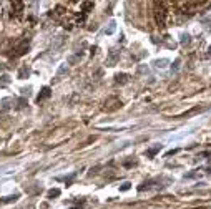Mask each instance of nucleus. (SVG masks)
Masks as SVG:
<instances>
[{
    "label": "nucleus",
    "instance_id": "9d476101",
    "mask_svg": "<svg viewBox=\"0 0 211 209\" xmlns=\"http://www.w3.org/2000/svg\"><path fill=\"white\" fill-rule=\"evenodd\" d=\"M28 73H30V70L27 67H23L20 71H18V78H23V76H28Z\"/></svg>",
    "mask_w": 211,
    "mask_h": 209
},
{
    "label": "nucleus",
    "instance_id": "6e6552de",
    "mask_svg": "<svg viewBox=\"0 0 211 209\" xmlns=\"http://www.w3.org/2000/svg\"><path fill=\"white\" fill-rule=\"evenodd\" d=\"M57 196H60V189H50V191H48V197H50V199H53V197H57Z\"/></svg>",
    "mask_w": 211,
    "mask_h": 209
},
{
    "label": "nucleus",
    "instance_id": "ddd939ff",
    "mask_svg": "<svg viewBox=\"0 0 211 209\" xmlns=\"http://www.w3.org/2000/svg\"><path fill=\"white\" fill-rule=\"evenodd\" d=\"M113 30H115V22H111L110 23V27H108V30H106V33L110 35V33H113Z\"/></svg>",
    "mask_w": 211,
    "mask_h": 209
},
{
    "label": "nucleus",
    "instance_id": "39448f33",
    "mask_svg": "<svg viewBox=\"0 0 211 209\" xmlns=\"http://www.w3.org/2000/svg\"><path fill=\"white\" fill-rule=\"evenodd\" d=\"M115 81H116V83H120V85H125V83H128V78H130V76L128 75H125V73H118V75L115 76Z\"/></svg>",
    "mask_w": 211,
    "mask_h": 209
},
{
    "label": "nucleus",
    "instance_id": "f257e3e1",
    "mask_svg": "<svg viewBox=\"0 0 211 209\" xmlns=\"http://www.w3.org/2000/svg\"><path fill=\"white\" fill-rule=\"evenodd\" d=\"M118 60H120V52L116 50V48L110 50V55H108V58H106V67H115Z\"/></svg>",
    "mask_w": 211,
    "mask_h": 209
},
{
    "label": "nucleus",
    "instance_id": "dca6fc26",
    "mask_svg": "<svg viewBox=\"0 0 211 209\" xmlns=\"http://www.w3.org/2000/svg\"><path fill=\"white\" fill-rule=\"evenodd\" d=\"M178 68H180V60H176V62H175V65H173V70L176 71Z\"/></svg>",
    "mask_w": 211,
    "mask_h": 209
},
{
    "label": "nucleus",
    "instance_id": "0eeeda50",
    "mask_svg": "<svg viewBox=\"0 0 211 209\" xmlns=\"http://www.w3.org/2000/svg\"><path fill=\"white\" fill-rule=\"evenodd\" d=\"M17 199H18V194H12V196L4 197V199H2V202H4V204H9V202H15Z\"/></svg>",
    "mask_w": 211,
    "mask_h": 209
},
{
    "label": "nucleus",
    "instance_id": "7ed1b4c3",
    "mask_svg": "<svg viewBox=\"0 0 211 209\" xmlns=\"http://www.w3.org/2000/svg\"><path fill=\"white\" fill-rule=\"evenodd\" d=\"M52 95V90L48 86H45V88H42V93H40V95H38V98H37V101L38 103H40V101L42 100H45V98H48V96Z\"/></svg>",
    "mask_w": 211,
    "mask_h": 209
},
{
    "label": "nucleus",
    "instance_id": "1a4fd4ad",
    "mask_svg": "<svg viewBox=\"0 0 211 209\" xmlns=\"http://www.w3.org/2000/svg\"><path fill=\"white\" fill-rule=\"evenodd\" d=\"M155 65H156L158 68H165L166 65H168V60H165V58H163V60H156Z\"/></svg>",
    "mask_w": 211,
    "mask_h": 209
},
{
    "label": "nucleus",
    "instance_id": "20e7f679",
    "mask_svg": "<svg viewBox=\"0 0 211 209\" xmlns=\"http://www.w3.org/2000/svg\"><path fill=\"white\" fill-rule=\"evenodd\" d=\"M27 50H28V40H23V42L17 46V55H23Z\"/></svg>",
    "mask_w": 211,
    "mask_h": 209
},
{
    "label": "nucleus",
    "instance_id": "f3484780",
    "mask_svg": "<svg viewBox=\"0 0 211 209\" xmlns=\"http://www.w3.org/2000/svg\"><path fill=\"white\" fill-rule=\"evenodd\" d=\"M208 52H210V55H211V46H210V48H208Z\"/></svg>",
    "mask_w": 211,
    "mask_h": 209
},
{
    "label": "nucleus",
    "instance_id": "f8f14e48",
    "mask_svg": "<svg viewBox=\"0 0 211 209\" xmlns=\"http://www.w3.org/2000/svg\"><path fill=\"white\" fill-rule=\"evenodd\" d=\"M181 43H183V45L190 43V35H181Z\"/></svg>",
    "mask_w": 211,
    "mask_h": 209
},
{
    "label": "nucleus",
    "instance_id": "4468645a",
    "mask_svg": "<svg viewBox=\"0 0 211 209\" xmlns=\"http://www.w3.org/2000/svg\"><path fill=\"white\" fill-rule=\"evenodd\" d=\"M120 189H122V191H128V189H130V183H125Z\"/></svg>",
    "mask_w": 211,
    "mask_h": 209
},
{
    "label": "nucleus",
    "instance_id": "f03ea898",
    "mask_svg": "<svg viewBox=\"0 0 211 209\" xmlns=\"http://www.w3.org/2000/svg\"><path fill=\"white\" fill-rule=\"evenodd\" d=\"M120 106H122V101L118 98H108L105 103V110H108V111H113V110L120 108Z\"/></svg>",
    "mask_w": 211,
    "mask_h": 209
},
{
    "label": "nucleus",
    "instance_id": "2eb2a0df",
    "mask_svg": "<svg viewBox=\"0 0 211 209\" xmlns=\"http://www.w3.org/2000/svg\"><path fill=\"white\" fill-rule=\"evenodd\" d=\"M73 178H75V174H72V176H68L67 179H65V183H67V186H68V184H70V183H72V181H73Z\"/></svg>",
    "mask_w": 211,
    "mask_h": 209
},
{
    "label": "nucleus",
    "instance_id": "423d86ee",
    "mask_svg": "<svg viewBox=\"0 0 211 209\" xmlns=\"http://www.w3.org/2000/svg\"><path fill=\"white\" fill-rule=\"evenodd\" d=\"M160 149H161V144H156L155 148H150V149L146 151V156H148V158H153V156H155Z\"/></svg>",
    "mask_w": 211,
    "mask_h": 209
},
{
    "label": "nucleus",
    "instance_id": "9b49d317",
    "mask_svg": "<svg viewBox=\"0 0 211 209\" xmlns=\"http://www.w3.org/2000/svg\"><path fill=\"white\" fill-rule=\"evenodd\" d=\"M9 83H10V78L7 75H4L2 80H0V86H5V85H9Z\"/></svg>",
    "mask_w": 211,
    "mask_h": 209
}]
</instances>
